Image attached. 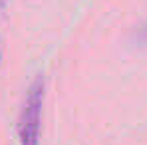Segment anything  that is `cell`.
Here are the masks:
<instances>
[{
	"instance_id": "6da1fadb",
	"label": "cell",
	"mask_w": 147,
	"mask_h": 145,
	"mask_svg": "<svg viewBox=\"0 0 147 145\" xmlns=\"http://www.w3.org/2000/svg\"><path fill=\"white\" fill-rule=\"evenodd\" d=\"M44 96H46V84H44V78L38 76L30 84V88L26 92L22 111H20V117H18V139H20V145L40 143Z\"/></svg>"
},
{
	"instance_id": "7a4b0ae2",
	"label": "cell",
	"mask_w": 147,
	"mask_h": 145,
	"mask_svg": "<svg viewBox=\"0 0 147 145\" xmlns=\"http://www.w3.org/2000/svg\"><path fill=\"white\" fill-rule=\"evenodd\" d=\"M0 58H2V52H0Z\"/></svg>"
}]
</instances>
